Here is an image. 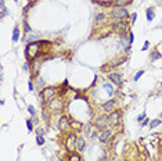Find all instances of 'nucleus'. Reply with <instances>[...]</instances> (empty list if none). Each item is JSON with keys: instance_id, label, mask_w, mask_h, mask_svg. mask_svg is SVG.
<instances>
[{"instance_id": "nucleus-19", "label": "nucleus", "mask_w": 162, "mask_h": 161, "mask_svg": "<svg viewBox=\"0 0 162 161\" xmlns=\"http://www.w3.org/2000/svg\"><path fill=\"white\" fill-rule=\"evenodd\" d=\"M103 89H104L105 92L108 93V96H114V93H115V90H114V86L111 84H108V82L103 84Z\"/></svg>"}, {"instance_id": "nucleus-13", "label": "nucleus", "mask_w": 162, "mask_h": 161, "mask_svg": "<svg viewBox=\"0 0 162 161\" xmlns=\"http://www.w3.org/2000/svg\"><path fill=\"white\" fill-rule=\"evenodd\" d=\"M108 79L114 85H118V86H121L122 82H123V78H122V75L119 72H108Z\"/></svg>"}, {"instance_id": "nucleus-31", "label": "nucleus", "mask_w": 162, "mask_h": 161, "mask_svg": "<svg viewBox=\"0 0 162 161\" xmlns=\"http://www.w3.org/2000/svg\"><path fill=\"white\" fill-rule=\"evenodd\" d=\"M28 112L32 115V117H35V115H36V110H35V107H33V106H28Z\"/></svg>"}, {"instance_id": "nucleus-14", "label": "nucleus", "mask_w": 162, "mask_h": 161, "mask_svg": "<svg viewBox=\"0 0 162 161\" xmlns=\"http://www.w3.org/2000/svg\"><path fill=\"white\" fill-rule=\"evenodd\" d=\"M86 149V140H85L83 136H78V140H76V151L83 153Z\"/></svg>"}, {"instance_id": "nucleus-22", "label": "nucleus", "mask_w": 162, "mask_h": 161, "mask_svg": "<svg viewBox=\"0 0 162 161\" xmlns=\"http://www.w3.org/2000/svg\"><path fill=\"white\" fill-rule=\"evenodd\" d=\"M145 17H147L148 22H151V21L154 20V9H153V7H150V9L145 10Z\"/></svg>"}, {"instance_id": "nucleus-1", "label": "nucleus", "mask_w": 162, "mask_h": 161, "mask_svg": "<svg viewBox=\"0 0 162 161\" xmlns=\"http://www.w3.org/2000/svg\"><path fill=\"white\" fill-rule=\"evenodd\" d=\"M42 45H43V40H38V42H32V43H28L25 47V58L28 63L33 61L38 56H40V49Z\"/></svg>"}, {"instance_id": "nucleus-32", "label": "nucleus", "mask_w": 162, "mask_h": 161, "mask_svg": "<svg viewBox=\"0 0 162 161\" xmlns=\"http://www.w3.org/2000/svg\"><path fill=\"white\" fill-rule=\"evenodd\" d=\"M145 118H147V114H145V111H143V112H141V114H140V115H139V117H137V118H136V120H137V121H139V122H141V121H143V120H145Z\"/></svg>"}, {"instance_id": "nucleus-7", "label": "nucleus", "mask_w": 162, "mask_h": 161, "mask_svg": "<svg viewBox=\"0 0 162 161\" xmlns=\"http://www.w3.org/2000/svg\"><path fill=\"white\" fill-rule=\"evenodd\" d=\"M93 127L97 131H104L110 127V122H108V115H97L93 121Z\"/></svg>"}, {"instance_id": "nucleus-35", "label": "nucleus", "mask_w": 162, "mask_h": 161, "mask_svg": "<svg viewBox=\"0 0 162 161\" xmlns=\"http://www.w3.org/2000/svg\"><path fill=\"white\" fill-rule=\"evenodd\" d=\"M28 89L31 90V92H32V90H33V89H35V85H33V82H32V79L28 82Z\"/></svg>"}, {"instance_id": "nucleus-34", "label": "nucleus", "mask_w": 162, "mask_h": 161, "mask_svg": "<svg viewBox=\"0 0 162 161\" xmlns=\"http://www.w3.org/2000/svg\"><path fill=\"white\" fill-rule=\"evenodd\" d=\"M148 46H150V42H148V40H145V42H144V46L141 47V52H145V50H148Z\"/></svg>"}, {"instance_id": "nucleus-48", "label": "nucleus", "mask_w": 162, "mask_h": 161, "mask_svg": "<svg viewBox=\"0 0 162 161\" xmlns=\"http://www.w3.org/2000/svg\"><path fill=\"white\" fill-rule=\"evenodd\" d=\"M161 86H162V84H161Z\"/></svg>"}, {"instance_id": "nucleus-37", "label": "nucleus", "mask_w": 162, "mask_h": 161, "mask_svg": "<svg viewBox=\"0 0 162 161\" xmlns=\"http://www.w3.org/2000/svg\"><path fill=\"white\" fill-rule=\"evenodd\" d=\"M36 133H38V135H42V136H43V135H44V129H43V128H38V129H36Z\"/></svg>"}, {"instance_id": "nucleus-2", "label": "nucleus", "mask_w": 162, "mask_h": 161, "mask_svg": "<svg viewBox=\"0 0 162 161\" xmlns=\"http://www.w3.org/2000/svg\"><path fill=\"white\" fill-rule=\"evenodd\" d=\"M58 95V88H54V86H46L42 89L40 92V97H42V104L47 106L53 99H55Z\"/></svg>"}, {"instance_id": "nucleus-43", "label": "nucleus", "mask_w": 162, "mask_h": 161, "mask_svg": "<svg viewBox=\"0 0 162 161\" xmlns=\"http://www.w3.org/2000/svg\"><path fill=\"white\" fill-rule=\"evenodd\" d=\"M137 161H147V160H145V158H143V157H140V158H139V160H137Z\"/></svg>"}, {"instance_id": "nucleus-24", "label": "nucleus", "mask_w": 162, "mask_h": 161, "mask_svg": "<svg viewBox=\"0 0 162 161\" xmlns=\"http://www.w3.org/2000/svg\"><path fill=\"white\" fill-rule=\"evenodd\" d=\"M158 125H161V118H156V120H153V121L150 122V128H151V129L156 128Z\"/></svg>"}, {"instance_id": "nucleus-17", "label": "nucleus", "mask_w": 162, "mask_h": 161, "mask_svg": "<svg viewBox=\"0 0 162 161\" xmlns=\"http://www.w3.org/2000/svg\"><path fill=\"white\" fill-rule=\"evenodd\" d=\"M133 3V0H115L114 2V6H119V7H126L129 4Z\"/></svg>"}, {"instance_id": "nucleus-39", "label": "nucleus", "mask_w": 162, "mask_h": 161, "mask_svg": "<svg viewBox=\"0 0 162 161\" xmlns=\"http://www.w3.org/2000/svg\"><path fill=\"white\" fill-rule=\"evenodd\" d=\"M22 68H24V71H26V72L29 71V63H28V61H26V63L22 65Z\"/></svg>"}, {"instance_id": "nucleus-25", "label": "nucleus", "mask_w": 162, "mask_h": 161, "mask_svg": "<svg viewBox=\"0 0 162 161\" xmlns=\"http://www.w3.org/2000/svg\"><path fill=\"white\" fill-rule=\"evenodd\" d=\"M72 129L81 131V129H83V127H82V124L79 122V121H72Z\"/></svg>"}, {"instance_id": "nucleus-38", "label": "nucleus", "mask_w": 162, "mask_h": 161, "mask_svg": "<svg viewBox=\"0 0 162 161\" xmlns=\"http://www.w3.org/2000/svg\"><path fill=\"white\" fill-rule=\"evenodd\" d=\"M24 29H25V32L31 31V28H29V25H28V22H26V21H24Z\"/></svg>"}, {"instance_id": "nucleus-8", "label": "nucleus", "mask_w": 162, "mask_h": 161, "mask_svg": "<svg viewBox=\"0 0 162 161\" xmlns=\"http://www.w3.org/2000/svg\"><path fill=\"white\" fill-rule=\"evenodd\" d=\"M112 28H114V32L121 35L122 37H125V35L129 33V22L127 21H115L112 24Z\"/></svg>"}, {"instance_id": "nucleus-4", "label": "nucleus", "mask_w": 162, "mask_h": 161, "mask_svg": "<svg viewBox=\"0 0 162 161\" xmlns=\"http://www.w3.org/2000/svg\"><path fill=\"white\" fill-rule=\"evenodd\" d=\"M111 32H114L112 24H110V25H99V28H96L94 31L92 32V36L103 39V37H107Z\"/></svg>"}, {"instance_id": "nucleus-9", "label": "nucleus", "mask_w": 162, "mask_h": 161, "mask_svg": "<svg viewBox=\"0 0 162 161\" xmlns=\"http://www.w3.org/2000/svg\"><path fill=\"white\" fill-rule=\"evenodd\" d=\"M64 108V100H62V96H57L55 99H53L49 104H47V110L51 112L55 111H61Z\"/></svg>"}, {"instance_id": "nucleus-41", "label": "nucleus", "mask_w": 162, "mask_h": 161, "mask_svg": "<svg viewBox=\"0 0 162 161\" xmlns=\"http://www.w3.org/2000/svg\"><path fill=\"white\" fill-rule=\"evenodd\" d=\"M99 161H107V155H105V153L101 155V157H100V160H99Z\"/></svg>"}, {"instance_id": "nucleus-46", "label": "nucleus", "mask_w": 162, "mask_h": 161, "mask_svg": "<svg viewBox=\"0 0 162 161\" xmlns=\"http://www.w3.org/2000/svg\"><path fill=\"white\" fill-rule=\"evenodd\" d=\"M123 161H132V160H123Z\"/></svg>"}, {"instance_id": "nucleus-40", "label": "nucleus", "mask_w": 162, "mask_h": 161, "mask_svg": "<svg viewBox=\"0 0 162 161\" xmlns=\"http://www.w3.org/2000/svg\"><path fill=\"white\" fill-rule=\"evenodd\" d=\"M132 50V45H126V46H125V52L126 53H129Z\"/></svg>"}, {"instance_id": "nucleus-47", "label": "nucleus", "mask_w": 162, "mask_h": 161, "mask_svg": "<svg viewBox=\"0 0 162 161\" xmlns=\"http://www.w3.org/2000/svg\"><path fill=\"white\" fill-rule=\"evenodd\" d=\"M14 2H18V0H14Z\"/></svg>"}, {"instance_id": "nucleus-12", "label": "nucleus", "mask_w": 162, "mask_h": 161, "mask_svg": "<svg viewBox=\"0 0 162 161\" xmlns=\"http://www.w3.org/2000/svg\"><path fill=\"white\" fill-rule=\"evenodd\" d=\"M101 108H103V111H104V112H107V114H111L112 111H115V110H116V101L114 100V99L104 101V103L101 104Z\"/></svg>"}, {"instance_id": "nucleus-16", "label": "nucleus", "mask_w": 162, "mask_h": 161, "mask_svg": "<svg viewBox=\"0 0 162 161\" xmlns=\"http://www.w3.org/2000/svg\"><path fill=\"white\" fill-rule=\"evenodd\" d=\"M127 61V57L125 56V57H121V58H118V60H114V61H110V65L112 67V68H116V67H119V65H122L123 63H126Z\"/></svg>"}, {"instance_id": "nucleus-21", "label": "nucleus", "mask_w": 162, "mask_h": 161, "mask_svg": "<svg viewBox=\"0 0 162 161\" xmlns=\"http://www.w3.org/2000/svg\"><path fill=\"white\" fill-rule=\"evenodd\" d=\"M7 9H6V6H4V0H0V17L2 18H4L7 15Z\"/></svg>"}, {"instance_id": "nucleus-11", "label": "nucleus", "mask_w": 162, "mask_h": 161, "mask_svg": "<svg viewBox=\"0 0 162 161\" xmlns=\"http://www.w3.org/2000/svg\"><path fill=\"white\" fill-rule=\"evenodd\" d=\"M112 136H114V132L110 129V128H107V129H104V131L100 132L99 140L101 142V143H110V140L112 139Z\"/></svg>"}, {"instance_id": "nucleus-3", "label": "nucleus", "mask_w": 162, "mask_h": 161, "mask_svg": "<svg viewBox=\"0 0 162 161\" xmlns=\"http://www.w3.org/2000/svg\"><path fill=\"white\" fill-rule=\"evenodd\" d=\"M110 15H111V18H114L115 21H126L127 18H129V11L126 10V7L114 6Z\"/></svg>"}, {"instance_id": "nucleus-6", "label": "nucleus", "mask_w": 162, "mask_h": 161, "mask_svg": "<svg viewBox=\"0 0 162 161\" xmlns=\"http://www.w3.org/2000/svg\"><path fill=\"white\" fill-rule=\"evenodd\" d=\"M76 140H78L76 133H73V132L67 133V136L64 139V146H65L67 153L68 151H76Z\"/></svg>"}, {"instance_id": "nucleus-29", "label": "nucleus", "mask_w": 162, "mask_h": 161, "mask_svg": "<svg viewBox=\"0 0 162 161\" xmlns=\"http://www.w3.org/2000/svg\"><path fill=\"white\" fill-rule=\"evenodd\" d=\"M36 39H38V37H36V35H35V33H31L28 37H26V40H28V43H32V42H38Z\"/></svg>"}, {"instance_id": "nucleus-5", "label": "nucleus", "mask_w": 162, "mask_h": 161, "mask_svg": "<svg viewBox=\"0 0 162 161\" xmlns=\"http://www.w3.org/2000/svg\"><path fill=\"white\" fill-rule=\"evenodd\" d=\"M58 129L62 133L71 132V129H72V121H71V118L67 114H64L60 117V120H58Z\"/></svg>"}, {"instance_id": "nucleus-30", "label": "nucleus", "mask_w": 162, "mask_h": 161, "mask_svg": "<svg viewBox=\"0 0 162 161\" xmlns=\"http://www.w3.org/2000/svg\"><path fill=\"white\" fill-rule=\"evenodd\" d=\"M143 74H144V69H140V71L137 72V74L134 75V78H133V80H134V82H137V80H139L140 78L143 77Z\"/></svg>"}, {"instance_id": "nucleus-42", "label": "nucleus", "mask_w": 162, "mask_h": 161, "mask_svg": "<svg viewBox=\"0 0 162 161\" xmlns=\"http://www.w3.org/2000/svg\"><path fill=\"white\" fill-rule=\"evenodd\" d=\"M3 79H4V77H3V72H0V80L3 82Z\"/></svg>"}, {"instance_id": "nucleus-26", "label": "nucleus", "mask_w": 162, "mask_h": 161, "mask_svg": "<svg viewBox=\"0 0 162 161\" xmlns=\"http://www.w3.org/2000/svg\"><path fill=\"white\" fill-rule=\"evenodd\" d=\"M36 144L38 146H43L44 144V138L42 135H36Z\"/></svg>"}, {"instance_id": "nucleus-23", "label": "nucleus", "mask_w": 162, "mask_h": 161, "mask_svg": "<svg viewBox=\"0 0 162 161\" xmlns=\"http://www.w3.org/2000/svg\"><path fill=\"white\" fill-rule=\"evenodd\" d=\"M151 61H155V60H159V58H162V54L158 52L156 49H154V52H151V56H150Z\"/></svg>"}, {"instance_id": "nucleus-36", "label": "nucleus", "mask_w": 162, "mask_h": 161, "mask_svg": "<svg viewBox=\"0 0 162 161\" xmlns=\"http://www.w3.org/2000/svg\"><path fill=\"white\" fill-rule=\"evenodd\" d=\"M136 20H137V13H132V25L136 22Z\"/></svg>"}, {"instance_id": "nucleus-15", "label": "nucleus", "mask_w": 162, "mask_h": 161, "mask_svg": "<svg viewBox=\"0 0 162 161\" xmlns=\"http://www.w3.org/2000/svg\"><path fill=\"white\" fill-rule=\"evenodd\" d=\"M67 161H83L79 151H68L67 153Z\"/></svg>"}, {"instance_id": "nucleus-28", "label": "nucleus", "mask_w": 162, "mask_h": 161, "mask_svg": "<svg viewBox=\"0 0 162 161\" xmlns=\"http://www.w3.org/2000/svg\"><path fill=\"white\" fill-rule=\"evenodd\" d=\"M133 42H134V33L133 32H129V35H127V43L133 45Z\"/></svg>"}, {"instance_id": "nucleus-33", "label": "nucleus", "mask_w": 162, "mask_h": 161, "mask_svg": "<svg viewBox=\"0 0 162 161\" xmlns=\"http://www.w3.org/2000/svg\"><path fill=\"white\" fill-rule=\"evenodd\" d=\"M151 122V120L150 118H145V120H143L141 121V124H140V127H145V125H148Z\"/></svg>"}, {"instance_id": "nucleus-44", "label": "nucleus", "mask_w": 162, "mask_h": 161, "mask_svg": "<svg viewBox=\"0 0 162 161\" xmlns=\"http://www.w3.org/2000/svg\"><path fill=\"white\" fill-rule=\"evenodd\" d=\"M57 161H64V160H62V158H61V157H58V160H57Z\"/></svg>"}, {"instance_id": "nucleus-10", "label": "nucleus", "mask_w": 162, "mask_h": 161, "mask_svg": "<svg viewBox=\"0 0 162 161\" xmlns=\"http://www.w3.org/2000/svg\"><path fill=\"white\" fill-rule=\"evenodd\" d=\"M108 115V122H110V127H119L122 121V110H115L111 114Z\"/></svg>"}, {"instance_id": "nucleus-20", "label": "nucleus", "mask_w": 162, "mask_h": 161, "mask_svg": "<svg viewBox=\"0 0 162 161\" xmlns=\"http://www.w3.org/2000/svg\"><path fill=\"white\" fill-rule=\"evenodd\" d=\"M105 20H107V14H105V13H97V14H96V17H94L96 24L104 22Z\"/></svg>"}, {"instance_id": "nucleus-45", "label": "nucleus", "mask_w": 162, "mask_h": 161, "mask_svg": "<svg viewBox=\"0 0 162 161\" xmlns=\"http://www.w3.org/2000/svg\"><path fill=\"white\" fill-rule=\"evenodd\" d=\"M159 118H162V112H161V114H159Z\"/></svg>"}, {"instance_id": "nucleus-18", "label": "nucleus", "mask_w": 162, "mask_h": 161, "mask_svg": "<svg viewBox=\"0 0 162 161\" xmlns=\"http://www.w3.org/2000/svg\"><path fill=\"white\" fill-rule=\"evenodd\" d=\"M20 36H21V32H20V26L15 25L14 29H13V42H18L20 40Z\"/></svg>"}, {"instance_id": "nucleus-27", "label": "nucleus", "mask_w": 162, "mask_h": 161, "mask_svg": "<svg viewBox=\"0 0 162 161\" xmlns=\"http://www.w3.org/2000/svg\"><path fill=\"white\" fill-rule=\"evenodd\" d=\"M33 121L32 120H26V128H28V131L29 132H32V131H33Z\"/></svg>"}]
</instances>
